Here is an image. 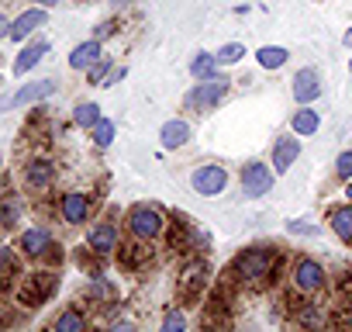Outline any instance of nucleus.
Segmentation results:
<instances>
[{
    "label": "nucleus",
    "instance_id": "21",
    "mask_svg": "<svg viewBox=\"0 0 352 332\" xmlns=\"http://www.w3.org/2000/svg\"><path fill=\"white\" fill-rule=\"evenodd\" d=\"M328 225L342 242H352V205H338L328 211Z\"/></svg>",
    "mask_w": 352,
    "mask_h": 332
},
{
    "label": "nucleus",
    "instance_id": "16",
    "mask_svg": "<svg viewBox=\"0 0 352 332\" xmlns=\"http://www.w3.org/2000/svg\"><path fill=\"white\" fill-rule=\"evenodd\" d=\"M194 138V128H190V121L187 118H169V121H162L159 125V142H162V149H184L187 142Z\"/></svg>",
    "mask_w": 352,
    "mask_h": 332
},
{
    "label": "nucleus",
    "instance_id": "26",
    "mask_svg": "<svg viewBox=\"0 0 352 332\" xmlns=\"http://www.w3.org/2000/svg\"><path fill=\"white\" fill-rule=\"evenodd\" d=\"M114 135H118V125L111 121V118H100L94 128H90V142H94V149H111V142H114Z\"/></svg>",
    "mask_w": 352,
    "mask_h": 332
},
{
    "label": "nucleus",
    "instance_id": "28",
    "mask_svg": "<svg viewBox=\"0 0 352 332\" xmlns=\"http://www.w3.org/2000/svg\"><path fill=\"white\" fill-rule=\"evenodd\" d=\"M21 222V201L11 198H0V229H14Z\"/></svg>",
    "mask_w": 352,
    "mask_h": 332
},
{
    "label": "nucleus",
    "instance_id": "2",
    "mask_svg": "<svg viewBox=\"0 0 352 332\" xmlns=\"http://www.w3.org/2000/svg\"><path fill=\"white\" fill-rule=\"evenodd\" d=\"M124 229H128V236H131L135 242H145V246H148V242H155V239L166 232V215H162V208L138 201V205L128 208Z\"/></svg>",
    "mask_w": 352,
    "mask_h": 332
},
{
    "label": "nucleus",
    "instance_id": "10",
    "mask_svg": "<svg viewBox=\"0 0 352 332\" xmlns=\"http://www.w3.org/2000/svg\"><path fill=\"white\" fill-rule=\"evenodd\" d=\"M45 21H49V11L45 8H38V4H32L28 11H21L18 18H11V42H28V39H35L38 35V28H45Z\"/></svg>",
    "mask_w": 352,
    "mask_h": 332
},
{
    "label": "nucleus",
    "instance_id": "38",
    "mask_svg": "<svg viewBox=\"0 0 352 332\" xmlns=\"http://www.w3.org/2000/svg\"><path fill=\"white\" fill-rule=\"evenodd\" d=\"M8 35H11V18L0 14V39H8Z\"/></svg>",
    "mask_w": 352,
    "mask_h": 332
},
{
    "label": "nucleus",
    "instance_id": "18",
    "mask_svg": "<svg viewBox=\"0 0 352 332\" xmlns=\"http://www.w3.org/2000/svg\"><path fill=\"white\" fill-rule=\"evenodd\" d=\"M52 291H56V273L42 270V273H32V277H25L21 301H25V304H38V301L52 298Z\"/></svg>",
    "mask_w": 352,
    "mask_h": 332
},
{
    "label": "nucleus",
    "instance_id": "14",
    "mask_svg": "<svg viewBox=\"0 0 352 332\" xmlns=\"http://www.w3.org/2000/svg\"><path fill=\"white\" fill-rule=\"evenodd\" d=\"M297 156H300V135H280L276 138V145H273V159H270V166L276 170V177L280 174H287L290 166L297 163Z\"/></svg>",
    "mask_w": 352,
    "mask_h": 332
},
{
    "label": "nucleus",
    "instance_id": "24",
    "mask_svg": "<svg viewBox=\"0 0 352 332\" xmlns=\"http://www.w3.org/2000/svg\"><path fill=\"white\" fill-rule=\"evenodd\" d=\"M287 59H290V52L283 45H259L256 49V63L263 70H280V66H287Z\"/></svg>",
    "mask_w": 352,
    "mask_h": 332
},
{
    "label": "nucleus",
    "instance_id": "39",
    "mask_svg": "<svg viewBox=\"0 0 352 332\" xmlns=\"http://www.w3.org/2000/svg\"><path fill=\"white\" fill-rule=\"evenodd\" d=\"M32 4H38V8H45V11H52V8L59 4V0H32Z\"/></svg>",
    "mask_w": 352,
    "mask_h": 332
},
{
    "label": "nucleus",
    "instance_id": "44",
    "mask_svg": "<svg viewBox=\"0 0 352 332\" xmlns=\"http://www.w3.org/2000/svg\"><path fill=\"white\" fill-rule=\"evenodd\" d=\"M0 163H4V156H0Z\"/></svg>",
    "mask_w": 352,
    "mask_h": 332
},
{
    "label": "nucleus",
    "instance_id": "41",
    "mask_svg": "<svg viewBox=\"0 0 352 332\" xmlns=\"http://www.w3.org/2000/svg\"><path fill=\"white\" fill-rule=\"evenodd\" d=\"M345 45H352V32H345Z\"/></svg>",
    "mask_w": 352,
    "mask_h": 332
},
{
    "label": "nucleus",
    "instance_id": "32",
    "mask_svg": "<svg viewBox=\"0 0 352 332\" xmlns=\"http://www.w3.org/2000/svg\"><path fill=\"white\" fill-rule=\"evenodd\" d=\"M335 174H338L342 180H352V149L338 152V159H335Z\"/></svg>",
    "mask_w": 352,
    "mask_h": 332
},
{
    "label": "nucleus",
    "instance_id": "15",
    "mask_svg": "<svg viewBox=\"0 0 352 332\" xmlns=\"http://www.w3.org/2000/svg\"><path fill=\"white\" fill-rule=\"evenodd\" d=\"M49 49H52V45H49L45 39H28V42L21 45V52L14 56V66H11V70H14V76L32 73V70H35V66H38V63L49 56Z\"/></svg>",
    "mask_w": 352,
    "mask_h": 332
},
{
    "label": "nucleus",
    "instance_id": "4",
    "mask_svg": "<svg viewBox=\"0 0 352 332\" xmlns=\"http://www.w3.org/2000/svg\"><path fill=\"white\" fill-rule=\"evenodd\" d=\"M273 184H276V170H273L270 163H263V159H249V163L242 166V174H239L242 198H249V201L266 198V194L273 191Z\"/></svg>",
    "mask_w": 352,
    "mask_h": 332
},
{
    "label": "nucleus",
    "instance_id": "19",
    "mask_svg": "<svg viewBox=\"0 0 352 332\" xmlns=\"http://www.w3.org/2000/svg\"><path fill=\"white\" fill-rule=\"evenodd\" d=\"M204 287H208V263H204V260L187 263V270H184V277H180V294H184V298H201Z\"/></svg>",
    "mask_w": 352,
    "mask_h": 332
},
{
    "label": "nucleus",
    "instance_id": "42",
    "mask_svg": "<svg viewBox=\"0 0 352 332\" xmlns=\"http://www.w3.org/2000/svg\"><path fill=\"white\" fill-rule=\"evenodd\" d=\"M349 301H352V287H349Z\"/></svg>",
    "mask_w": 352,
    "mask_h": 332
},
{
    "label": "nucleus",
    "instance_id": "9",
    "mask_svg": "<svg viewBox=\"0 0 352 332\" xmlns=\"http://www.w3.org/2000/svg\"><path fill=\"white\" fill-rule=\"evenodd\" d=\"M87 246H90L94 256H111V253L121 246V229H118V222H114V218L94 222L90 232H87Z\"/></svg>",
    "mask_w": 352,
    "mask_h": 332
},
{
    "label": "nucleus",
    "instance_id": "31",
    "mask_svg": "<svg viewBox=\"0 0 352 332\" xmlns=\"http://www.w3.org/2000/svg\"><path fill=\"white\" fill-rule=\"evenodd\" d=\"M114 70V59L111 56H100L90 70H87V83H97V87H104V80H107V73Z\"/></svg>",
    "mask_w": 352,
    "mask_h": 332
},
{
    "label": "nucleus",
    "instance_id": "12",
    "mask_svg": "<svg viewBox=\"0 0 352 332\" xmlns=\"http://www.w3.org/2000/svg\"><path fill=\"white\" fill-rule=\"evenodd\" d=\"M59 90V83L52 80V76H45V80H35V83H21L14 94H11V107H28V104H42V101H49L52 94Z\"/></svg>",
    "mask_w": 352,
    "mask_h": 332
},
{
    "label": "nucleus",
    "instance_id": "23",
    "mask_svg": "<svg viewBox=\"0 0 352 332\" xmlns=\"http://www.w3.org/2000/svg\"><path fill=\"white\" fill-rule=\"evenodd\" d=\"M52 329L56 332H83L87 329V315L80 308H63L56 318H52Z\"/></svg>",
    "mask_w": 352,
    "mask_h": 332
},
{
    "label": "nucleus",
    "instance_id": "43",
    "mask_svg": "<svg viewBox=\"0 0 352 332\" xmlns=\"http://www.w3.org/2000/svg\"><path fill=\"white\" fill-rule=\"evenodd\" d=\"M349 325H352V315H349Z\"/></svg>",
    "mask_w": 352,
    "mask_h": 332
},
{
    "label": "nucleus",
    "instance_id": "20",
    "mask_svg": "<svg viewBox=\"0 0 352 332\" xmlns=\"http://www.w3.org/2000/svg\"><path fill=\"white\" fill-rule=\"evenodd\" d=\"M321 128V114L314 111V104H300L290 118V132L294 135H314Z\"/></svg>",
    "mask_w": 352,
    "mask_h": 332
},
{
    "label": "nucleus",
    "instance_id": "36",
    "mask_svg": "<svg viewBox=\"0 0 352 332\" xmlns=\"http://www.w3.org/2000/svg\"><path fill=\"white\" fill-rule=\"evenodd\" d=\"M124 76H128V70H124V66H114V70L107 73V80H104V87H114V83H121Z\"/></svg>",
    "mask_w": 352,
    "mask_h": 332
},
{
    "label": "nucleus",
    "instance_id": "35",
    "mask_svg": "<svg viewBox=\"0 0 352 332\" xmlns=\"http://www.w3.org/2000/svg\"><path fill=\"white\" fill-rule=\"evenodd\" d=\"M287 232H297V236H318V225H304V222H287Z\"/></svg>",
    "mask_w": 352,
    "mask_h": 332
},
{
    "label": "nucleus",
    "instance_id": "8",
    "mask_svg": "<svg viewBox=\"0 0 352 332\" xmlns=\"http://www.w3.org/2000/svg\"><path fill=\"white\" fill-rule=\"evenodd\" d=\"M56 208H59V218L66 225H87L90 215H94V198L83 194V191H66V194H59Z\"/></svg>",
    "mask_w": 352,
    "mask_h": 332
},
{
    "label": "nucleus",
    "instance_id": "6",
    "mask_svg": "<svg viewBox=\"0 0 352 332\" xmlns=\"http://www.w3.org/2000/svg\"><path fill=\"white\" fill-rule=\"evenodd\" d=\"M228 180L232 177H228V170L221 163H201V166H194V174H190V187L201 198H221Z\"/></svg>",
    "mask_w": 352,
    "mask_h": 332
},
{
    "label": "nucleus",
    "instance_id": "40",
    "mask_svg": "<svg viewBox=\"0 0 352 332\" xmlns=\"http://www.w3.org/2000/svg\"><path fill=\"white\" fill-rule=\"evenodd\" d=\"M345 198L352 201V180H345Z\"/></svg>",
    "mask_w": 352,
    "mask_h": 332
},
{
    "label": "nucleus",
    "instance_id": "11",
    "mask_svg": "<svg viewBox=\"0 0 352 332\" xmlns=\"http://www.w3.org/2000/svg\"><path fill=\"white\" fill-rule=\"evenodd\" d=\"M52 184H56V166H52V159L35 156V159L25 163V187H28L32 194H45Z\"/></svg>",
    "mask_w": 352,
    "mask_h": 332
},
{
    "label": "nucleus",
    "instance_id": "25",
    "mask_svg": "<svg viewBox=\"0 0 352 332\" xmlns=\"http://www.w3.org/2000/svg\"><path fill=\"white\" fill-rule=\"evenodd\" d=\"M100 118H104V114H100V104H97V101H80V104L73 107V125H76V128H87V132H90Z\"/></svg>",
    "mask_w": 352,
    "mask_h": 332
},
{
    "label": "nucleus",
    "instance_id": "17",
    "mask_svg": "<svg viewBox=\"0 0 352 332\" xmlns=\"http://www.w3.org/2000/svg\"><path fill=\"white\" fill-rule=\"evenodd\" d=\"M100 56H104V42L90 35L87 42L73 45V52H69V59H66V63H69V70H76V73H87V70H90V66H94Z\"/></svg>",
    "mask_w": 352,
    "mask_h": 332
},
{
    "label": "nucleus",
    "instance_id": "7",
    "mask_svg": "<svg viewBox=\"0 0 352 332\" xmlns=\"http://www.w3.org/2000/svg\"><path fill=\"white\" fill-rule=\"evenodd\" d=\"M18 253L28 256V260H38V263L52 260L56 256V239H52V232L45 225H28L21 232V239H18Z\"/></svg>",
    "mask_w": 352,
    "mask_h": 332
},
{
    "label": "nucleus",
    "instance_id": "27",
    "mask_svg": "<svg viewBox=\"0 0 352 332\" xmlns=\"http://www.w3.org/2000/svg\"><path fill=\"white\" fill-rule=\"evenodd\" d=\"M214 73H221L214 52H197V56L190 59V76H194V80H204V76H214Z\"/></svg>",
    "mask_w": 352,
    "mask_h": 332
},
{
    "label": "nucleus",
    "instance_id": "3",
    "mask_svg": "<svg viewBox=\"0 0 352 332\" xmlns=\"http://www.w3.org/2000/svg\"><path fill=\"white\" fill-rule=\"evenodd\" d=\"M228 90H232V80L225 76V73H214V76H204V80H197L190 90H187V97H184V107L187 111H197V114H204V111H214L225 97H228Z\"/></svg>",
    "mask_w": 352,
    "mask_h": 332
},
{
    "label": "nucleus",
    "instance_id": "34",
    "mask_svg": "<svg viewBox=\"0 0 352 332\" xmlns=\"http://www.w3.org/2000/svg\"><path fill=\"white\" fill-rule=\"evenodd\" d=\"M90 294H94V298H111L114 287H111L104 277H94V280H90Z\"/></svg>",
    "mask_w": 352,
    "mask_h": 332
},
{
    "label": "nucleus",
    "instance_id": "22",
    "mask_svg": "<svg viewBox=\"0 0 352 332\" xmlns=\"http://www.w3.org/2000/svg\"><path fill=\"white\" fill-rule=\"evenodd\" d=\"M21 273V263H18V253L11 246H0V291H8Z\"/></svg>",
    "mask_w": 352,
    "mask_h": 332
},
{
    "label": "nucleus",
    "instance_id": "37",
    "mask_svg": "<svg viewBox=\"0 0 352 332\" xmlns=\"http://www.w3.org/2000/svg\"><path fill=\"white\" fill-rule=\"evenodd\" d=\"M107 35H114V21H104V25H97V32H94V39H107Z\"/></svg>",
    "mask_w": 352,
    "mask_h": 332
},
{
    "label": "nucleus",
    "instance_id": "30",
    "mask_svg": "<svg viewBox=\"0 0 352 332\" xmlns=\"http://www.w3.org/2000/svg\"><path fill=\"white\" fill-rule=\"evenodd\" d=\"M159 329H162V332H184V329H187V315H184L180 308H176V304H169V308L162 311Z\"/></svg>",
    "mask_w": 352,
    "mask_h": 332
},
{
    "label": "nucleus",
    "instance_id": "33",
    "mask_svg": "<svg viewBox=\"0 0 352 332\" xmlns=\"http://www.w3.org/2000/svg\"><path fill=\"white\" fill-rule=\"evenodd\" d=\"M297 322H300V325H321L324 318H321V308H318V304H304L300 315H297Z\"/></svg>",
    "mask_w": 352,
    "mask_h": 332
},
{
    "label": "nucleus",
    "instance_id": "5",
    "mask_svg": "<svg viewBox=\"0 0 352 332\" xmlns=\"http://www.w3.org/2000/svg\"><path fill=\"white\" fill-rule=\"evenodd\" d=\"M290 284H294V291L314 298V294L324 291L328 273H324V267H321L314 256H297V260H294V270H290Z\"/></svg>",
    "mask_w": 352,
    "mask_h": 332
},
{
    "label": "nucleus",
    "instance_id": "29",
    "mask_svg": "<svg viewBox=\"0 0 352 332\" xmlns=\"http://www.w3.org/2000/svg\"><path fill=\"white\" fill-rule=\"evenodd\" d=\"M242 56H245V45H242V42H225V45L214 52V59H218V66H221V70H228V66L242 63Z\"/></svg>",
    "mask_w": 352,
    "mask_h": 332
},
{
    "label": "nucleus",
    "instance_id": "13",
    "mask_svg": "<svg viewBox=\"0 0 352 332\" xmlns=\"http://www.w3.org/2000/svg\"><path fill=\"white\" fill-rule=\"evenodd\" d=\"M290 94L297 104H314L321 97V73L314 66H304L294 73V83H290Z\"/></svg>",
    "mask_w": 352,
    "mask_h": 332
},
{
    "label": "nucleus",
    "instance_id": "1",
    "mask_svg": "<svg viewBox=\"0 0 352 332\" xmlns=\"http://www.w3.org/2000/svg\"><path fill=\"white\" fill-rule=\"evenodd\" d=\"M273 270H276V249H273V246H249V249H242V253L232 260V273H235V280L245 284V287L266 284V280L273 277Z\"/></svg>",
    "mask_w": 352,
    "mask_h": 332
}]
</instances>
